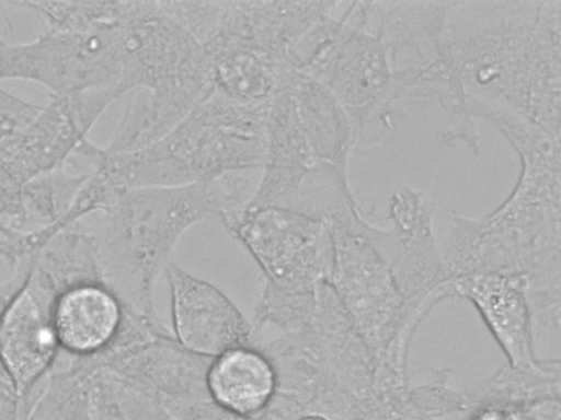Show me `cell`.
<instances>
[{
    "mask_svg": "<svg viewBox=\"0 0 561 420\" xmlns=\"http://www.w3.org/2000/svg\"><path fill=\"white\" fill-rule=\"evenodd\" d=\"M440 43L467 102L560 136L561 0L450 1Z\"/></svg>",
    "mask_w": 561,
    "mask_h": 420,
    "instance_id": "obj_1",
    "label": "cell"
},
{
    "mask_svg": "<svg viewBox=\"0 0 561 420\" xmlns=\"http://www.w3.org/2000/svg\"><path fill=\"white\" fill-rule=\"evenodd\" d=\"M560 168L520 165L507 198L483 218L453 213L445 277L520 273L534 310L560 306Z\"/></svg>",
    "mask_w": 561,
    "mask_h": 420,
    "instance_id": "obj_2",
    "label": "cell"
},
{
    "mask_svg": "<svg viewBox=\"0 0 561 420\" xmlns=\"http://www.w3.org/2000/svg\"><path fill=\"white\" fill-rule=\"evenodd\" d=\"M267 104L240 103L214 91L157 142L123 153L103 148L98 166L118 190L208 183L261 171Z\"/></svg>",
    "mask_w": 561,
    "mask_h": 420,
    "instance_id": "obj_3",
    "label": "cell"
},
{
    "mask_svg": "<svg viewBox=\"0 0 561 420\" xmlns=\"http://www.w3.org/2000/svg\"><path fill=\"white\" fill-rule=\"evenodd\" d=\"M219 215L208 183L138 187L123 191L90 217L104 284L124 306L152 315V285L172 262L181 235L196 222Z\"/></svg>",
    "mask_w": 561,
    "mask_h": 420,
    "instance_id": "obj_4",
    "label": "cell"
},
{
    "mask_svg": "<svg viewBox=\"0 0 561 420\" xmlns=\"http://www.w3.org/2000/svg\"><path fill=\"white\" fill-rule=\"evenodd\" d=\"M450 1H370L391 73V106L436 103L446 116L443 130L463 137L474 127L461 82L440 43Z\"/></svg>",
    "mask_w": 561,
    "mask_h": 420,
    "instance_id": "obj_5",
    "label": "cell"
},
{
    "mask_svg": "<svg viewBox=\"0 0 561 420\" xmlns=\"http://www.w3.org/2000/svg\"><path fill=\"white\" fill-rule=\"evenodd\" d=\"M123 14L124 4L108 22L88 32L42 30L24 43L0 37V81L35 82L50 96L101 93L115 101L127 93Z\"/></svg>",
    "mask_w": 561,
    "mask_h": 420,
    "instance_id": "obj_6",
    "label": "cell"
},
{
    "mask_svg": "<svg viewBox=\"0 0 561 420\" xmlns=\"http://www.w3.org/2000/svg\"><path fill=\"white\" fill-rule=\"evenodd\" d=\"M370 28V1L347 2L336 37L302 72L325 86L343 107L354 145L367 129L392 128L391 73L387 52ZM301 73V72H300Z\"/></svg>",
    "mask_w": 561,
    "mask_h": 420,
    "instance_id": "obj_7",
    "label": "cell"
},
{
    "mask_svg": "<svg viewBox=\"0 0 561 420\" xmlns=\"http://www.w3.org/2000/svg\"><path fill=\"white\" fill-rule=\"evenodd\" d=\"M327 222L333 247L330 283L377 361L401 326L404 298L387 261L368 240L369 223L364 218Z\"/></svg>",
    "mask_w": 561,
    "mask_h": 420,
    "instance_id": "obj_8",
    "label": "cell"
},
{
    "mask_svg": "<svg viewBox=\"0 0 561 420\" xmlns=\"http://www.w3.org/2000/svg\"><path fill=\"white\" fill-rule=\"evenodd\" d=\"M112 103L100 93L50 96L36 118L0 148V224L15 231L20 192L32 178L66 165Z\"/></svg>",
    "mask_w": 561,
    "mask_h": 420,
    "instance_id": "obj_9",
    "label": "cell"
},
{
    "mask_svg": "<svg viewBox=\"0 0 561 420\" xmlns=\"http://www.w3.org/2000/svg\"><path fill=\"white\" fill-rule=\"evenodd\" d=\"M220 219L271 281L307 291L330 281L333 247L325 220L278 207H244Z\"/></svg>",
    "mask_w": 561,
    "mask_h": 420,
    "instance_id": "obj_10",
    "label": "cell"
},
{
    "mask_svg": "<svg viewBox=\"0 0 561 420\" xmlns=\"http://www.w3.org/2000/svg\"><path fill=\"white\" fill-rule=\"evenodd\" d=\"M58 295L42 275L27 268L0 318V365L22 407L30 404L60 353L53 322Z\"/></svg>",
    "mask_w": 561,
    "mask_h": 420,
    "instance_id": "obj_11",
    "label": "cell"
},
{
    "mask_svg": "<svg viewBox=\"0 0 561 420\" xmlns=\"http://www.w3.org/2000/svg\"><path fill=\"white\" fill-rule=\"evenodd\" d=\"M433 203L422 190L403 186L390 198V229L367 228V237L390 267L405 305L446 279L433 234Z\"/></svg>",
    "mask_w": 561,
    "mask_h": 420,
    "instance_id": "obj_12",
    "label": "cell"
},
{
    "mask_svg": "<svg viewBox=\"0 0 561 420\" xmlns=\"http://www.w3.org/2000/svg\"><path fill=\"white\" fill-rule=\"evenodd\" d=\"M167 271L174 329L186 349L219 357L248 343L249 323L218 288L186 273L173 261Z\"/></svg>",
    "mask_w": 561,
    "mask_h": 420,
    "instance_id": "obj_13",
    "label": "cell"
},
{
    "mask_svg": "<svg viewBox=\"0 0 561 420\" xmlns=\"http://www.w3.org/2000/svg\"><path fill=\"white\" fill-rule=\"evenodd\" d=\"M265 127V160L256 189L245 207L297 210L302 186L320 162L301 131L286 86L268 101Z\"/></svg>",
    "mask_w": 561,
    "mask_h": 420,
    "instance_id": "obj_14",
    "label": "cell"
},
{
    "mask_svg": "<svg viewBox=\"0 0 561 420\" xmlns=\"http://www.w3.org/2000/svg\"><path fill=\"white\" fill-rule=\"evenodd\" d=\"M453 296L469 300L512 366L538 360L528 303L530 280L520 273L484 272L448 279Z\"/></svg>",
    "mask_w": 561,
    "mask_h": 420,
    "instance_id": "obj_15",
    "label": "cell"
},
{
    "mask_svg": "<svg viewBox=\"0 0 561 420\" xmlns=\"http://www.w3.org/2000/svg\"><path fill=\"white\" fill-rule=\"evenodd\" d=\"M53 322L60 352L70 358H88L115 339L122 324V307L106 285L81 283L56 298Z\"/></svg>",
    "mask_w": 561,
    "mask_h": 420,
    "instance_id": "obj_16",
    "label": "cell"
},
{
    "mask_svg": "<svg viewBox=\"0 0 561 420\" xmlns=\"http://www.w3.org/2000/svg\"><path fill=\"white\" fill-rule=\"evenodd\" d=\"M285 86L291 95L301 131L314 158L347 173L354 138L341 104L320 82L295 70Z\"/></svg>",
    "mask_w": 561,
    "mask_h": 420,
    "instance_id": "obj_17",
    "label": "cell"
},
{
    "mask_svg": "<svg viewBox=\"0 0 561 420\" xmlns=\"http://www.w3.org/2000/svg\"><path fill=\"white\" fill-rule=\"evenodd\" d=\"M275 383V371L267 359L247 348L219 355L207 372L208 388L216 401L240 415L260 410Z\"/></svg>",
    "mask_w": 561,
    "mask_h": 420,
    "instance_id": "obj_18",
    "label": "cell"
},
{
    "mask_svg": "<svg viewBox=\"0 0 561 420\" xmlns=\"http://www.w3.org/2000/svg\"><path fill=\"white\" fill-rule=\"evenodd\" d=\"M22 420H90L85 378L70 358L58 357Z\"/></svg>",
    "mask_w": 561,
    "mask_h": 420,
    "instance_id": "obj_19",
    "label": "cell"
},
{
    "mask_svg": "<svg viewBox=\"0 0 561 420\" xmlns=\"http://www.w3.org/2000/svg\"><path fill=\"white\" fill-rule=\"evenodd\" d=\"M42 106L0 89V148L16 139L36 118Z\"/></svg>",
    "mask_w": 561,
    "mask_h": 420,
    "instance_id": "obj_20",
    "label": "cell"
},
{
    "mask_svg": "<svg viewBox=\"0 0 561 420\" xmlns=\"http://www.w3.org/2000/svg\"><path fill=\"white\" fill-rule=\"evenodd\" d=\"M524 420H561L560 398L548 397L520 407Z\"/></svg>",
    "mask_w": 561,
    "mask_h": 420,
    "instance_id": "obj_21",
    "label": "cell"
},
{
    "mask_svg": "<svg viewBox=\"0 0 561 420\" xmlns=\"http://www.w3.org/2000/svg\"><path fill=\"white\" fill-rule=\"evenodd\" d=\"M24 276V273H13V277L10 279V281L0 283V318L9 302L20 288Z\"/></svg>",
    "mask_w": 561,
    "mask_h": 420,
    "instance_id": "obj_22",
    "label": "cell"
},
{
    "mask_svg": "<svg viewBox=\"0 0 561 420\" xmlns=\"http://www.w3.org/2000/svg\"><path fill=\"white\" fill-rule=\"evenodd\" d=\"M0 420H20L18 404L10 401L0 406Z\"/></svg>",
    "mask_w": 561,
    "mask_h": 420,
    "instance_id": "obj_23",
    "label": "cell"
},
{
    "mask_svg": "<svg viewBox=\"0 0 561 420\" xmlns=\"http://www.w3.org/2000/svg\"><path fill=\"white\" fill-rule=\"evenodd\" d=\"M300 420H330V419L321 413H311V415L305 416Z\"/></svg>",
    "mask_w": 561,
    "mask_h": 420,
    "instance_id": "obj_24",
    "label": "cell"
}]
</instances>
